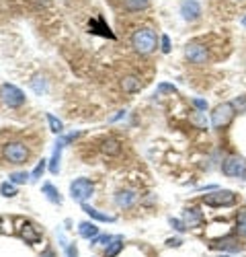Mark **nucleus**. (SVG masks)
Returning a JSON list of instances; mask_svg holds the SVG:
<instances>
[{
	"label": "nucleus",
	"instance_id": "obj_21",
	"mask_svg": "<svg viewBox=\"0 0 246 257\" xmlns=\"http://www.w3.org/2000/svg\"><path fill=\"white\" fill-rule=\"evenodd\" d=\"M123 249V237H113V241L105 249V257H115Z\"/></svg>",
	"mask_w": 246,
	"mask_h": 257
},
{
	"label": "nucleus",
	"instance_id": "obj_20",
	"mask_svg": "<svg viewBox=\"0 0 246 257\" xmlns=\"http://www.w3.org/2000/svg\"><path fill=\"white\" fill-rule=\"evenodd\" d=\"M134 202H136V193L134 192H119L117 198H115V204L119 206V208H129Z\"/></svg>",
	"mask_w": 246,
	"mask_h": 257
},
{
	"label": "nucleus",
	"instance_id": "obj_31",
	"mask_svg": "<svg viewBox=\"0 0 246 257\" xmlns=\"http://www.w3.org/2000/svg\"><path fill=\"white\" fill-rule=\"evenodd\" d=\"M162 51H164V54H169V51H170V37L169 35H162Z\"/></svg>",
	"mask_w": 246,
	"mask_h": 257
},
{
	"label": "nucleus",
	"instance_id": "obj_13",
	"mask_svg": "<svg viewBox=\"0 0 246 257\" xmlns=\"http://www.w3.org/2000/svg\"><path fill=\"white\" fill-rule=\"evenodd\" d=\"M183 222L187 225V228H197V226H201V222H203V214L197 208H189L183 214Z\"/></svg>",
	"mask_w": 246,
	"mask_h": 257
},
{
	"label": "nucleus",
	"instance_id": "obj_3",
	"mask_svg": "<svg viewBox=\"0 0 246 257\" xmlns=\"http://www.w3.org/2000/svg\"><path fill=\"white\" fill-rule=\"evenodd\" d=\"M201 202L205 206H212V208H228V206L236 204V193L230 190H217L214 193H205Z\"/></svg>",
	"mask_w": 246,
	"mask_h": 257
},
{
	"label": "nucleus",
	"instance_id": "obj_14",
	"mask_svg": "<svg viewBox=\"0 0 246 257\" xmlns=\"http://www.w3.org/2000/svg\"><path fill=\"white\" fill-rule=\"evenodd\" d=\"M121 89H123V93H138L139 89H142V82H139V76H136V74H129V76H125V79L121 80Z\"/></svg>",
	"mask_w": 246,
	"mask_h": 257
},
{
	"label": "nucleus",
	"instance_id": "obj_29",
	"mask_svg": "<svg viewBox=\"0 0 246 257\" xmlns=\"http://www.w3.org/2000/svg\"><path fill=\"white\" fill-rule=\"evenodd\" d=\"M111 241H113V237L101 235V237H94V239H92V245H109Z\"/></svg>",
	"mask_w": 246,
	"mask_h": 257
},
{
	"label": "nucleus",
	"instance_id": "obj_33",
	"mask_svg": "<svg viewBox=\"0 0 246 257\" xmlns=\"http://www.w3.org/2000/svg\"><path fill=\"white\" fill-rule=\"evenodd\" d=\"M193 105H195L197 109H207V103L203 99H195V101H193Z\"/></svg>",
	"mask_w": 246,
	"mask_h": 257
},
{
	"label": "nucleus",
	"instance_id": "obj_2",
	"mask_svg": "<svg viewBox=\"0 0 246 257\" xmlns=\"http://www.w3.org/2000/svg\"><path fill=\"white\" fill-rule=\"evenodd\" d=\"M236 115V105L234 103H219V105L212 111V128L214 130H222L234 119Z\"/></svg>",
	"mask_w": 246,
	"mask_h": 257
},
{
	"label": "nucleus",
	"instance_id": "obj_34",
	"mask_svg": "<svg viewBox=\"0 0 246 257\" xmlns=\"http://www.w3.org/2000/svg\"><path fill=\"white\" fill-rule=\"evenodd\" d=\"M123 115H125V111H117V113H115V115L111 117V122H117V119H121Z\"/></svg>",
	"mask_w": 246,
	"mask_h": 257
},
{
	"label": "nucleus",
	"instance_id": "obj_16",
	"mask_svg": "<svg viewBox=\"0 0 246 257\" xmlns=\"http://www.w3.org/2000/svg\"><path fill=\"white\" fill-rule=\"evenodd\" d=\"M82 210L89 214L91 218H94V220H99V222H115V216H109V214H103V212H99L96 208H92V206H89V204H82Z\"/></svg>",
	"mask_w": 246,
	"mask_h": 257
},
{
	"label": "nucleus",
	"instance_id": "obj_38",
	"mask_svg": "<svg viewBox=\"0 0 246 257\" xmlns=\"http://www.w3.org/2000/svg\"><path fill=\"white\" fill-rule=\"evenodd\" d=\"M242 105H244V107H246V99H244V101H242Z\"/></svg>",
	"mask_w": 246,
	"mask_h": 257
},
{
	"label": "nucleus",
	"instance_id": "obj_27",
	"mask_svg": "<svg viewBox=\"0 0 246 257\" xmlns=\"http://www.w3.org/2000/svg\"><path fill=\"white\" fill-rule=\"evenodd\" d=\"M169 222H170V226H172L174 230H179V233H183V230H187V225H184L183 220H179V218H170Z\"/></svg>",
	"mask_w": 246,
	"mask_h": 257
},
{
	"label": "nucleus",
	"instance_id": "obj_28",
	"mask_svg": "<svg viewBox=\"0 0 246 257\" xmlns=\"http://www.w3.org/2000/svg\"><path fill=\"white\" fill-rule=\"evenodd\" d=\"M43 171H46V161H41L39 165L35 167V171H33V173H31V179H33V181H35V179H39V177L43 175Z\"/></svg>",
	"mask_w": 246,
	"mask_h": 257
},
{
	"label": "nucleus",
	"instance_id": "obj_9",
	"mask_svg": "<svg viewBox=\"0 0 246 257\" xmlns=\"http://www.w3.org/2000/svg\"><path fill=\"white\" fill-rule=\"evenodd\" d=\"M80 136V132H76V134H70V136H64V138H60L58 142H56V148H54V154H51V161H49V171L51 173H58L60 171V159H62V148L66 146L68 142H72L74 138H78Z\"/></svg>",
	"mask_w": 246,
	"mask_h": 257
},
{
	"label": "nucleus",
	"instance_id": "obj_23",
	"mask_svg": "<svg viewBox=\"0 0 246 257\" xmlns=\"http://www.w3.org/2000/svg\"><path fill=\"white\" fill-rule=\"evenodd\" d=\"M47 122H49V128H51V132H56V134H62V132H64V124H62V122H60V119H58L56 115L47 113Z\"/></svg>",
	"mask_w": 246,
	"mask_h": 257
},
{
	"label": "nucleus",
	"instance_id": "obj_39",
	"mask_svg": "<svg viewBox=\"0 0 246 257\" xmlns=\"http://www.w3.org/2000/svg\"><path fill=\"white\" fill-rule=\"evenodd\" d=\"M0 228H2V220H0Z\"/></svg>",
	"mask_w": 246,
	"mask_h": 257
},
{
	"label": "nucleus",
	"instance_id": "obj_35",
	"mask_svg": "<svg viewBox=\"0 0 246 257\" xmlns=\"http://www.w3.org/2000/svg\"><path fill=\"white\" fill-rule=\"evenodd\" d=\"M169 245H170V247H179L181 241H179V239H174V241H169Z\"/></svg>",
	"mask_w": 246,
	"mask_h": 257
},
{
	"label": "nucleus",
	"instance_id": "obj_5",
	"mask_svg": "<svg viewBox=\"0 0 246 257\" xmlns=\"http://www.w3.org/2000/svg\"><path fill=\"white\" fill-rule=\"evenodd\" d=\"M0 99L8 107H21L25 103V93L15 84H2L0 87Z\"/></svg>",
	"mask_w": 246,
	"mask_h": 257
},
{
	"label": "nucleus",
	"instance_id": "obj_17",
	"mask_svg": "<svg viewBox=\"0 0 246 257\" xmlns=\"http://www.w3.org/2000/svg\"><path fill=\"white\" fill-rule=\"evenodd\" d=\"M101 150H103L105 154H109V157H117V154L121 152V144H119V140H115V138H107V140L103 142Z\"/></svg>",
	"mask_w": 246,
	"mask_h": 257
},
{
	"label": "nucleus",
	"instance_id": "obj_24",
	"mask_svg": "<svg viewBox=\"0 0 246 257\" xmlns=\"http://www.w3.org/2000/svg\"><path fill=\"white\" fill-rule=\"evenodd\" d=\"M236 226L242 235H246V208H242L238 214H236Z\"/></svg>",
	"mask_w": 246,
	"mask_h": 257
},
{
	"label": "nucleus",
	"instance_id": "obj_4",
	"mask_svg": "<svg viewBox=\"0 0 246 257\" xmlns=\"http://www.w3.org/2000/svg\"><path fill=\"white\" fill-rule=\"evenodd\" d=\"M92 193H94V185L89 179H76V181L70 183V195H72V200H76V202L84 204Z\"/></svg>",
	"mask_w": 246,
	"mask_h": 257
},
{
	"label": "nucleus",
	"instance_id": "obj_40",
	"mask_svg": "<svg viewBox=\"0 0 246 257\" xmlns=\"http://www.w3.org/2000/svg\"><path fill=\"white\" fill-rule=\"evenodd\" d=\"M219 257H228V255H219Z\"/></svg>",
	"mask_w": 246,
	"mask_h": 257
},
{
	"label": "nucleus",
	"instance_id": "obj_7",
	"mask_svg": "<svg viewBox=\"0 0 246 257\" xmlns=\"http://www.w3.org/2000/svg\"><path fill=\"white\" fill-rule=\"evenodd\" d=\"M184 56H187L189 62H193L195 66H205L209 62V51L201 44H189L184 48Z\"/></svg>",
	"mask_w": 246,
	"mask_h": 257
},
{
	"label": "nucleus",
	"instance_id": "obj_1",
	"mask_svg": "<svg viewBox=\"0 0 246 257\" xmlns=\"http://www.w3.org/2000/svg\"><path fill=\"white\" fill-rule=\"evenodd\" d=\"M131 46H134V49L142 56L152 54L158 46V37L152 29H138L134 35H131Z\"/></svg>",
	"mask_w": 246,
	"mask_h": 257
},
{
	"label": "nucleus",
	"instance_id": "obj_26",
	"mask_svg": "<svg viewBox=\"0 0 246 257\" xmlns=\"http://www.w3.org/2000/svg\"><path fill=\"white\" fill-rule=\"evenodd\" d=\"M31 175L29 173H13L11 175V181L13 183H25V181H29Z\"/></svg>",
	"mask_w": 246,
	"mask_h": 257
},
{
	"label": "nucleus",
	"instance_id": "obj_30",
	"mask_svg": "<svg viewBox=\"0 0 246 257\" xmlns=\"http://www.w3.org/2000/svg\"><path fill=\"white\" fill-rule=\"evenodd\" d=\"M158 93H177V87L169 84V82H160L158 84Z\"/></svg>",
	"mask_w": 246,
	"mask_h": 257
},
{
	"label": "nucleus",
	"instance_id": "obj_37",
	"mask_svg": "<svg viewBox=\"0 0 246 257\" xmlns=\"http://www.w3.org/2000/svg\"><path fill=\"white\" fill-rule=\"evenodd\" d=\"M242 25H244V27H246V16H244V19H242Z\"/></svg>",
	"mask_w": 246,
	"mask_h": 257
},
{
	"label": "nucleus",
	"instance_id": "obj_18",
	"mask_svg": "<svg viewBox=\"0 0 246 257\" xmlns=\"http://www.w3.org/2000/svg\"><path fill=\"white\" fill-rule=\"evenodd\" d=\"M150 6V0H123V8L127 13H138Z\"/></svg>",
	"mask_w": 246,
	"mask_h": 257
},
{
	"label": "nucleus",
	"instance_id": "obj_19",
	"mask_svg": "<svg viewBox=\"0 0 246 257\" xmlns=\"http://www.w3.org/2000/svg\"><path fill=\"white\" fill-rule=\"evenodd\" d=\"M41 192H43V195H46V198H47L51 204H58V206L62 204V195H60V192H58L51 183H46V185H43Z\"/></svg>",
	"mask_w": 246,
	"mask_h": 257
},
{
	"label": "nucleus",
	"instance_id": "obj_11",
	"mask_svg": "<svg viewBox=\"0 0 246 257\" xmlns=\"http://www.w3.org/2000/svg\"><path fill=\"white\" fill-rule=\"evenodd\" d=\"M181 15L184 21H197L201 16V4L197 0H183L181 2Z\"/></svg>",
	"mask_w": 246,
	"mask_h": 257
},
{
	"label": "nucleus",
	"instance_id": "obj_25",
	"mask_svg": "<svg viewBox=\"0 0 246 257\" xmlns=\"http://www.w3.org/2000/svg\"><path fill=\"white\" fill-rule=\"evenodd\" d=\"M0 193L6 195V198H13V195H16V187L13 183H2L0 185Z\"/></svg>",
	"mask_w": 246,
	"mask_h": 257
},
{
	"label": "nucleus",
	"instance_id": "obj_6",
	"mask_svg": "<svg viewBox=\"0 0 246 257\" xmlns=\"http://www.w3.org/2000/svg\"><path fill=\"white\" fill-rule=\"evenodd\" d=\"M222 171L228 177H246V161L242 157H228L222 162Z\"/></svg>",
	"mask_w": 246,
	"mask_h": 257
},
{
	"label": "nucleus",
	"instance_id": "obj_12",
	"mask_svg": "<svg viewBox=\"0 0 246 257\" xmlns=\"http://www.w3.org/2000/svg\"><path fill=\"white\" fill-rule=\"evenodd\" d=\"M212 249H219V251H240V241L236 237H224L219 241L209 245Z\"/></svg>",
	"mask_w": 246,
	"mask_h": 257
},
{
	"label": "nucleus",
	"instance_id": "obj_8",
	"mask_svg": "<svg viewBox=\"0 0 246 257\" xmlns=\"http://www.w3.org/2000/svg\"><path fill=\"white\" fill-rule=\"evenodd\" d=\"M4 157L11 161V162H15V165H19V162L27 161L29 150L21 142H11V144H6V146H4Z\"/></svg>",
	"mask_w": 246,
	"mask_h": 257
},
{
	"label": "nucleus",
	"instance_id": "obj_10",
	"mask_svg": "<svg viewBox=\"0 0 246 257\" xmlns=\"http://www.w3.org/2000/svg\"><path fill=\"white\" fill-rule=\"evenodd\" d=\"M19 235L25 243H29V245H35V243H39L41 241V233H39V228L31 225V222H21V226H19Z\"/></svg>",
	"mask_w": 246,
	"mask_h": 257
},
{
	"label": "nucleus",
	"instance_id": "obj_32",
	"mask_svg": "<svg viewBox=\"0 0 246 257\" xmlns=\"http://www.w3.org/2000/svg\"><path fill=\"white\" fill-rule=\"evenodd\" d=\"M66 255H68V257H78L76 245H66Z\"/></svg>",
	"mask_w": 246,
	"mask_h": 257
},
{
	"label": "nucleus",
	"instance_id": "obj_22",
	"mask_svg": "<svg viewBox=\"0 0 246 257\" xmlns=\"http://www.w3.org/2000/svg\"><path fill=\"white\" fill-rule=\"evenodd\" d=\"M31 89L33 93H37V95H43V93L47 91V82H46V76L41 74H35L33 80H31Z\"/></svg>",
	"mask_w": 246,
	"mask_h": 257
},
{
	"label": "nucleus",
	"instance_id": "obj_36",
	"mask_svg": "<svg viewBox=\"0 0 246 257\" xmlns=\"http://www.w3.org/2000/svg\"><path fill=\"white\" fill-rule=\"evenodd\" d=\"M41 257H56V255H54V251H51V249H47V251H46V253H43Z\"/></svg>",
	"mask_w": 246,
	"mask_h": 257
},
{
	"label": "nucleus",
	"instance_id": "obj_15",
	"mask_svg": "<svg viewBox=\"0 0 246 257\" xmlns=\"http://www.w3.org/2000/svg\"><path fill=\"white\" fill-rule=\"evenodd\" d=\"M78 235L91 241V239L99 237V226H96L94 222H80V225H78Z\"/></svg>",
	"mask_w": 246,
	"mask_h": 257
}]
</instances>
